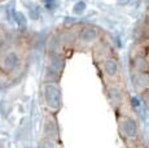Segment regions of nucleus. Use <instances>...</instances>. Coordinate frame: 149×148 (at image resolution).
<instances>
[{"label":"nucleus","mask_w":149,"mask_h":148,"mask_svg":"<svg viewBox=\"0 0 149 148\" xmlns=\"http://www.w3.org/2000/svg\"><path fill=\"white\" fill-rule=\"evenodd\" d=\"M44 99L49 109L57 110L61 105V94L54 84H47L44 87Z\"/></svg>","instance_id":"nucleus-1"},{"label":"nucleus","mask_w":149,"mask_h":148,"mask_svg":"<svg viewBox=\"0 0 149 148\" xmlns=\"http://www.w3.org/2000/svg\"><path fill=\"white\" fill-rule=\"evenodd\" d=\"M121 130H122V134L126 136V138H135L136 134H137L136 122L134 121L132 118H125L122 121Z\"/></svg>","instance_id":"nucleus-2"},{"label":"nucleus","mask_w":149,"mask_h":148,"mask_svg":"<svg viewBox=\"0 0 149 148\" xmlns=\"http://www.w3.org/2000/svg\"><path fill=\"white\" fill-rule=\"evenodd\" d=\"M44 133H45V138H49L54 140V139L58 138V129L56 126V122L54 119H45V125H44Z\"/></svg>","instance_id":"nucleus-3"},{"label":"nucleus","mask_w":149,"mask_h":148,"mask_svg":"<svg viewBox=\"0 0 149 148\" xmlns=\"http://www.w3.org/2000/svg\"><path fill=\"white\" fill-rule=\"evenodd\" d=\"M17 64H18V56L12 52L5 56L4 60H3V69L5 72H12L14 68L17 66Z\"/></svg>","instance_id":"nucleus-4"},{"label":"nucleus","mask_w":149,"mask_h":148,"mask_svg":"<svg viewBox=\"0 0 149 148\" xmlns=\"http://www.w3.org/2000/svg\"><path fill=\"white\" fill-rule=\"evenodd\" d=\"M104 70L108 75L114 77L117 74V72H118V65H117V62L114 60H107L104 62Z\"/></svg>","instance_id":"nucleus-5"},{"label":"nucleus","mask_w":149,"mask_h":148,"mask_svg":"<svg viewBox=\"0 0 149 148\" xmlns=\"http://www.w3.org/2000/svg\"><path fill=\"white\" fill-rule=\"evenodd\" d=\"M96 35H97L96 30L92 29V27H86V29L81 31V39L83 42H92L96 38Z\"/></svg>","instance_id":"nucleus-6"},{"label":"nucleus","mask_w":149,"mask_h":148,"mask_svg":"<svg viewBox=\"0 0 149 148\" xmlns=\"http://www.w3.org/2000/svg\"><path fill=\"white\" fill-rule=\"evenodd\" d=\"M135 66H136L137 70L144 72V70L148 69V62H147V60H145L144 57H137L135 60Z\"/></svg>","instance_id":"nucleus-7"},{"label":"nucleus","mask_w":149,"mask_h":148,"mask_svg":"<svg viewBox=\"0 0 149 148\" xmlns=\"http://www.w3.org/2000/svg\"><path fill=\"white\" fill-rule=\"evenodd\" d=\"M14 21L21 29H24L26 26V18H25V16L22 13H14Z\"/></svg>","instance_id":"nucleus-8"},{"label":"nucleus","mask_w":149,"mask_h":148,"mask_svg":"<svg viewBox=\"0 0 149 148\" xmlns=\"http://www.w3.org/2000/svg\"><path fill=\"white\" fill-rule=\"evenodd\" d=\"M40 143V148H56V143L49 138H44Z\"/></svg>","instance_id":"nucleus-9"},{"label":"nucleus","mask_w":149,"mask_h":148,"mask_svg":"<svg viewBox=\"0 0 149 148\" xmlns=\"http://www.w3.org/2000/svg\"><path fill=\"white\" fill-rule=\"evenodd\" d=\"M84 9H86V3L84 1H79V3H77V4L74 5L73 12L75 13V15H79V13H82Z\"/></svg>","instance_id":"nucleus-10"},{"label":"nucleus","mask_w":149,"mask_h":148,"mask_svg":"<svg viewBox=\"0 0 149 148\" xmlns=\"http://www.w3.org/2000/svg\"><path fill=\"white\" fill-rule=\"evenodd\" d=\"M109 94H110V98L113 99L114 101H117V103H119V100H121V94L118 92V90L116 89H111L109 91Z\"/></svg>","instance_id":"nucleus-11"},{"label":"nucleus","mask_w":149,"mask_h":148,"mask_svg":"<svg viewBox=\"0 0 149 148\" xmlns=\"http://www.w3.org/2000/svg\"><path fill=\"white\" fill-rule=\"evenodd\" d=\"M149 83V78L147 75H139L137 77V84L139 86H147V84Z\"/></svg>","instance_id":"nucleus-12"},{"label":"nucleus","mask_w":149,"mask_h":148,"mask_svg":"<svg viewBox=\"0 0 149 148\" xmlns=\"http://www.w3.org/2000/svg\"><path fill=\"white\" fill-rule=\"evenodd\" d=\"M30 12H31V17H33L34 20L39 17V9H38V7H30Z\"/></svg>","instance_id":"nucleus-13"},{"label":"nucleus","mask_w":149,"mask_h":148,"mask_svg":"<svg viewBox=\"0 0 149 148\" xmlns=\"http://www.w3.org/2000/svg\"><path fill=\"white\" fill-rule=\"evenodd\" d=\"M45 7L48 9H53L56 7V0H45Z\"/></svg>","instance_id":"nucleus-14"},{"label":"nucleus","mask_w":149,"mask_h":148,"mask_svg":"<svg viewBox=\"0 0 149 148\" xmlns=\"http://www.w3.org/2000/svg\"><path fill=\"white\" fill-rule=\"evenodd\" d=\"M131 103H132V105L135 108L140 107V101H139V99H137V98H132V99H131Z\"/></svg>","instance_id":"nucleus-15"},{"label":"nucleus","mask_w":149,"mask_h":148,"mask_svg":"<svg viewBox=\"0 0 149 148\" xmlns=\"http://www.w3.org/2000/svg\"><path fill=\"white\" fill-rule=\"evenodd\" d=\"M119 1H121V3H122V1H123V3H127L128 0H119Z\"/></svg>","instance_id":"nucleus-16"}]
</instances>
